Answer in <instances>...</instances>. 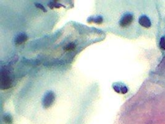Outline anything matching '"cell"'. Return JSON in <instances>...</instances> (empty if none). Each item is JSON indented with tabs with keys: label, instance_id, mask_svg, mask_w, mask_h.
Masks as SVG:
<instances>
[{
	"label": "cell",
	"instance_id": "1",
	"mask_svg": "<svg viewBox=\"0 0 165 124\" xmlns=\"http://www.w3.org/2000/svg\"><path fill=\"white\" fill-rule=\"evenodd\" d=\"M55 101V94L53 91H47L45 93L41 99V104L45 108L51 107Z\"/></svg>",
	"mask_w": 165,
	"mask_h": 124
},
{
	"label": "cell",
	"instance_id": "2",
	"mask_svg": "<svg viewBox=\"0 0 165 124\" xmlns=\"http://www.w3.org/2000/svg\"><path fill=\"white\" fill-rule=\"evenodd\" d=\"M11 79L10 76L9 71L7 70H2L1 73V87L2 89H7L11 85Z\"/></svg>",
	"mask_w": 165,
	"mask_h": 124
},
{
	"label": "cell",
	"instance_id": "3",
	"mask_svg": "<svg viewBox=\"0 0 165 124\" xmlns=\"http://www.w3.org/2000/svg\"><path fill=\"white\" fill-rule=\"evenodd\" d=\"M134 21V15L132 13H127L121 18L119 24L121 27H127L129 26Z\"/></svg>",
	"mask_w": 165,
	"mask_h": 124
},
{
	"label": "cell",
	"instance_id": "4",
	"mask_svg": "<svg viewBox=\"0 0 165 124\" xmlns=\"http://www.w3.org/2000/svg\"><path fill=\"white\" fill-rule=\"evenodd\" d=\"M139 23L141 26L145 28H149L151 26V20L148 16L145 15H142L139 18Z\"/></svg>",
	"mask_w": 165,
	"mask_h": 124
},
{
	"label": "cell",
	"instance_id": "5",
	"mask_svg": "<svg viewBox=\"0 0 165 124\" xmlns=\"http://www.w3.org/2000/svg\"><path fill=\"white\" fill-rule=\"evenodd\" d=\"M28 39V37L27 35L25 34V33H23V32H21V33H19L16 36H15V38H14V42L15 43V45H20L25 42H26V40H27Z\"/></svg>",
	"mask_w": 165,
	"mask_h": 124
},
{
	"label": "cell",
	"instance_id": "6",
	"mask_svg": "<svg viewBox=\"0 0 165 124\" xmlns=\"http://www.w3.org/2000/svg\"><path fill=\"white\" fill-rule=\"evenodd\" d=\"M76 44L73 42L69 43L68 44H67L65 47H64V50L65 52H71L73 51L76 48Z\"/></svg>",
	"mask_w": 165,
	"mask_h": 124
},
{
	"label": "cell",
	"instance_id": "7",
	"mask_svg": "<svg viewBox=\"0 0 165 124\" xmlns=\"http://www.w3.org/2000/svg\"><path fill=\"white\" fill-rule=\"evenodd\" d=\"M159 47L161 49L165 50V35L162 36L159 40Z\"/></svg>",
	"mask_w": 165,
	"mask_h": 124
},
{
	"label": "cell",
	"instance_id": "8",
	"mask_svg": "<svg viewBox=\"0 0 165 124\" xmlns=\"http://www.w3.org/2000/svg\"><path fill=\"white\" fill-rule=\"evenodd\" d=\"M92 21V22H94L95 23H101L103 22V18L101 17V16H98V17H96V18H94V19H93L92 21Z\"/></svg>",
	"mask_w": 165,
	"mask_h": 124
},
{
	"label": "cell",
	"instance_id": "9",
	"mask_svg": "<svg viewBox=\"0 0 165 124\" xmlns=\"http://www.w3.org/2000/svg\"><path fill=\"white\" fill-rule=\"evenodd\" d=\"M128 88L124 86V85H121V93H123V94H125L128 92Z\"/></svg>",
	"mask_w": 165,
	"mask_h": 124
},
{
	"label": "cell",
	"instance_id": "10",
	"mask_svg": "<svg viewBox=\"0 0 165 124\" xmlns=\"http://www.w3.org/2000/svg\"><path fill=\"white\" fill-rule=\"evenodd\" d=\"M35 5L37 6V8H40V9H41V10H42L43 11H45V12H46V9L41 5V4H40V3H36L35 4Z\"/></svg>",
	"mask_w": 165,
	"mask_h": 124
},
{
	"label": "cell",
	"instance_id": "11",
	"mask_svg": "<svg viewBox=\"0 0 165 124\" xmlns=\"http://www.w3.org/2000/svg\"><path fill=\"white\" fill-rule=\"evenodd\" d=\"M5 120L6 121V122H8L10 123V122H12V118L11 117V116L10 115H6L5 117Z\"/></svg>",
	"mask_w": 165,
	"mask_h": 124
}]
</instances>
